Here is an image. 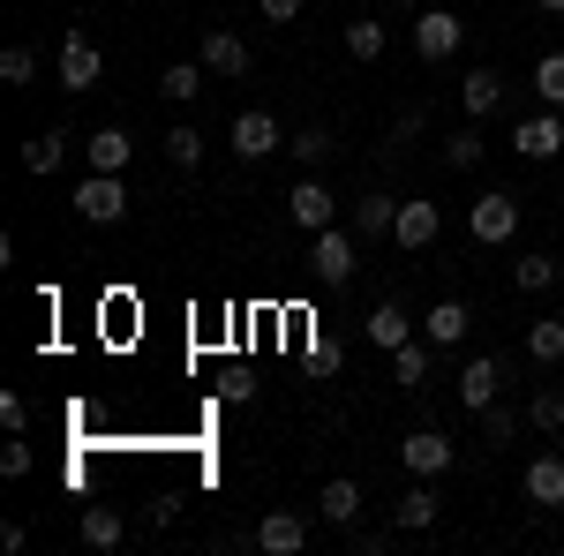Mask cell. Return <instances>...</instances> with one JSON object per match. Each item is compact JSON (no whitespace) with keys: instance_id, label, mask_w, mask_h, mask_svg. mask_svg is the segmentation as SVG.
Listing matches in <instances>:
<instances>
[{"instance_id":"cell-12","label":"cell","mask_w":564,"mask_h":556,"mask_svg":"<svg viewBox=\"0 0 564 556\" xmlns=\"http://www.w3.org/2000/svg\"><path fill=\"white\" fill-rule=\"evenodd\" d=\"M512 151H520V159H534V166H550V159L564 151V121H557V106H550V113H527L520 129H512Z\"/></svg>"},{"instance_id":"cell-39","label":"cell","mask_w":564,"mask_h":556,"mask_svg":"<svg viewBox=\"0 0 564 556\" xmlns=\"http://www.w3.org/2000/svg\"><path fill=\"white\" fill-rule=\"evenodd\" d=\"M534 8H542V15H564V0H534Z\"/></svg>"},{"instance_id":"cell-29","label":"cell","mask_w":564,"mask_h":556,"mask_svg":"<svg viewBox=\"0 0 564 556\" xmlns=\"http://www.w3.org/2000/svg\"><path fill=\"white\" fill-rule=\"evenodd\" d=\"M527 422L542 428V436H564V391H557V384L534 391V399H527Z\"/></svg>"},{"instance_id":"cell-27","label":"cell","mask_w":564,"mask_h":556,"mask_svg":"<svg viewBox=\"0 0 564 556\" xmlns=\"http://www.w3.org/2000/svg\"><path fill=\"white\" fill-rule=\"evenodd\" d=\"M286 151H294V159L316 173L324 159H332V151H339V135H332V129H302V135H286Z\"/></svg>"},{"instance_id":"cell-28","label":"cell","mask_w":564,"mask_h":556,"mask_svg":"<svg viewBox=\"0 0 564 556\" xmlns=\"http://www.w3.org/2000/svg\"><path fill=\"white\" fill-rule=\"evenodd\" d=\"M512 286H520V294H550V286H557V257H520L512 263Z\"/></svg>"},{"instance_id":"cell-11","label":"cell","mask_w":564,"mask_h":556,"mask_svg":"<svg viewBox=\"0 0 564 556\" xmlns=\"http://www.w3.org/2000/svg\"><path fill=\"white\" fill-rule=\"evenodd\" d=\"M520 497L534 504V512H564V451H542V459H527Z\"/></svg>"},{"instance_id":"cell-24","label":"cell","mask_w":564,"mask_h":556,"mask_svg":"<svg viewBox=\"0 0 564 556\" xmlns=\"http://www.w3.org/2000/svg\"><path fill=\"white\" fill-rule=\"evenodd\" d=\"M61 159H68V135L61 129H39L23 143V173H61Z\"/></svg>"},{"instance_id":"cell-25","label":"cell","mask_w":564,"mask_h":556,"mask_svg":"<svg viewBox=\"0 0 564 556\" xmlns=\"http://www.w3.org/2000/svg\"><path fill=\"white\" fill-rule=\"evenodd\" d=\"M316 512L332 519V526H354V519H361V489H354V481H324Z\"/></svg>"},{"instance_id":"cell-15","label":"cell","mask_w":564,"mask_h":556,"mask_svg":"<svg viewBox=\"0 0 564 556\" xmlns=\"http://www.w3.org/2000/svg\"><path fill=\"white\" fill-rule=\"evenodd\" d=\"M467 324H475L467 301H436L430 316H422V339H430L436 353H444V346H467Z\"/></svg>"},{"instance_id":"cell-22","label":"cell","mask_w":564,"mask_h":556,"mask_svg":"<svg viewBox=\"0 0 564 556\" xmlns=\"http://www.w3.org/2000/svg\"><path fill=\"white\" fill-rule=\"evenodd\" d=\"M459 98H467V121H481V113H497V106H505V76H497V68H467Z\"/></svg>"},{"instance_id":"cell-33","label":"cell","mask_w":564,"mask_h":556,"mask_svg":"<svg viewBox=\"0 0 564 556\" xmlns=\"http://www.w3.org/2000/svg\"><path fill=\"white\" fill-rule=\"evenodd\" d=\"M475 422H481V444H512V436H520V414H512L505 399H497V406H481Z\"/></svg>"},{"instance_id":"cell-6","label":"cell","mask_w":564,"mask_h":556,"mask_svg":"<svg viewBox=\"0 0 564 556\" xmlns=\"http://www.w3.org/2000/svg\"><path fill=\"white\" fill-rule=\"evenodd\" d=\"M505 377H512V361H505V353H475V361L459 369V406H467V414H481V406H497V391H505Z\"/></svg>"},{"instance_id":"cell-4","label":"cell","mask_w":564,"mask_h":556,"mask_svg":"<svg viewBox=\"0 0 564 556\" xmlns=\"http://www.w3.org/2000/svg\"><path fill=\"white\" fill-rule=\"evenodd\" d=\"M76 218H90V226H121V218H129V188H121V173H90L84 188H76Z\"/></svg>"},{"instance_id":"cell-8","label":"cell","mask_w":564,"mask_h":556,"mask_svg":"<svg viewBox=\"0 0 564 556\" xmlns=\"http://www.w3.org/2000/svg\"><path fill=\"white\" fill-rule=\"evenodd\" d=\"M286 218H294V226H308V233H324V226H339V196L308 173V181H294V188H286Z\"/></svg>"},{"instance_id":"cell-7","label":"cell","mask_w":564,"mask_h":556,"mask_svg":"<svg viewBox=\"0 0 564 556\" xmlns=\"http://www.w3.org/2000/svg\"><path fill=\"white\" fill-rule=\"evenodd\" d=\"M226 143H234V159H249V166H257V159H271V151L286 143V129H279V121H271L263 106H249V113H234Z\"/></svg>"},{"instance_id":"cell-20","label":"cell","mask_w":564,"mask_h":556,"mask_svg":"<svg viewBox=\"0 0 564 556\" xmlns=\"http://www.w3.org/2000/svg\"><path fill=\"white\" fill-rule=\"evenodd\" d=\"M527 361L534 369H557L564 361V316H534L527 324Z\"/></svg>"},{"instance_id":"cell-18","label":"cell","mask_w":564,"mask_h":556,"mask_svg":"<svg viewBox=\"0 0 564 556\" xmlns=\"http://www.w3.org/2000/svg\"><path fill=\"white\" fill-rule=\"evenodd\" d=\"M391 526H399V534H430V526H436V489H430V481H414V489L391 504Z\"/></svg>"},{"instance_id":"cell-9","label":"cell","mask_w":564,"mask_h":556,"mask_svg":"<svg viewBox=\"0 0 564 556\" xmlns=\"http://www.w3.org/2000/svg\"><path fill=\"white\" fill-rule=\"evenodd\" d=\"M436 233H444V211H436L430 196H406V204H399V226H391V241L414 257V249H436Z\"/></svg>"},{"instance_id":"cell-13","label":"cell","mask_w":564,"mask_h":556,"mask_svg":"<svg viewBox=\"0 0 564 556\" xmlns=\"http://www.w3.org/2000/svg\"><path fill=\"white\" fill-rule=\"evenodd\" d=\"M249 542H257L263 556H302V549H308V519H302V512H263Z\"/></svg>"},{"instance_id":"cell-30","label":"cell","mask_w":564,"mask_h":556,"mask_svg":"<svg viewBox=\"0 0 564 556\" xmlns=\"http://www.w3.org/2000/svg\"><path fill=\"white\" fill-rule=\"evenodd\" d=\"M204 76H212V68H204V61H174V68H166V98H174V106H188V98H196V90H204Z\"/></svg>"},{"instance_id":"cell-1","label":"cell","mask_w":564,"mask_h":556,"mask_svg":"<svg viewBox=\"0 0 564 556\" xmlns=\"http://www.w3.org/2000/svg\"><path fill=\"white\" fill-rule=\"evenodd\" d=\"M467 233H475L481 249H505L512 233H520V196H505V188H489L467 204Z\"/></svg>"},{"instance_id":"cell-3","label":"cell","mask_w":564,"mask_h":556,"mask_svg":"<svg viewBox=\"0 0 564 556\" xmlns=\"http://www.w3.org/2000/svg\"><path fill=\"white\" fill-rule=\"evenodd\" d=\"M308 271H316V286H347L354 271H361V249H354L339 226H324V233L308 241Z\"/></svg>"},{"instance_id":"cell-40","label":"cell","mask_w":564,"mask_h":556,"mask_svg":"<svg viewBox=\"0 0 564 556\" xmlns=\"http://www.w3.org/2000/svg\"><path fill=\"white\" fill-rule=\"evenodd\" d=\"M391 8H422V0H391Z\"/></svg>"},{"instance_id":"cell-14","label":"cell","mask_w":564,"mask_h":556,"mask_svg":"<svg viewBox=\"0 0 564 556\" xmlns=\"http://www.w3.org/2000/svg\"><path fill=\"white\" fill-rule=\"evenodd\" d=\"M196 61H204L212 76H226V84H241V76H249V45H241V31H204Z\"/></svg>"},{"instance_id":"cell-21","label":"cell","mask_w":564,"mask_h":556,"mask_svg":"<svg viewBox=\"0 0 564 556\" xmlns=\"http://www.w3.org/2000/svg\"><path fill=\"white\" fill-rule=\"evenodd\" d=\"M406 339H414L406 308H399V301H377V308H369V346H384V353H399Z\"/></svg>"},{"instance_id":"cell-2","label":"cell","mask_w":564,"mask_h":556,"mask_svg":"<svg viewBox=\"0 0 564 556\" xmlns=\"http://www.w3.org/2000/svg\"><path fill=\"white\" fill-rule=\"evenodd\" d=\"M53 76H61V90H98V76H106L98 39H90V31H68V39H61V61H53Z\"/></svg>"},{"instance_id":"cell-37","label":"cell","mask_w":564,"mask_h":556,"mask_svg":"<svg viewBox=\"0 0 564 556\" xmlns=\"http://www.w3.org/2000/svg\"><path fill=\"white\" fill-rule=\"evenodd\" d=\"M0 473H31V444H23V436L0 444Z\"/></svg>"},{"instance_id":"cell-19","label":"cell","mask_w":564,"mask_h":556,"mask_svg":"<svg viewBox=\"0 0 564 556\" xmlns=\"http://www.w3.org/2000/svg\"><path fill=\"white\" fill-rule=\"evenodd\" d=\"M129 159H135V143H129L121 129H98V135L84 143V166H90V173H129Z\"/></svg>"},{"instance_id":"cell-23","label":"cell","mask_w":564,"mask_h":556,"mask_svg":"<svg viewBox=\"0 0 564 556\" xmlns=\"http://www.w3.org/2000/svg\"><path fill=\"white\" fill-rule=\"evenodd\" d=\"M430 369H436V346H430V339H406L399 353H391V377H399L406 391H422V384H430Z\"/></svg>"},{"instance_id":"cell-38","label":"cell","mask_w":564,"mask_h":556,"mask_svg":"<svg viewBox=\"0 0 564 556\" xmlns=\"http://www.w3.org/2000/svg\"><path fill=\"white\" fill-rule=\"evenodd\" d=\"M263 15H271V23H294V15H302V0H257Z\"/></svg>"},{"instance_id":"cell-32","label":"cell","mask_w":564,"mask_h":556,"mask_svg":"<svg viewBox=\"0 0 564 556\" xmlns=\"http://www.w3.org/2000/svg\"><path fill=\"white\" fill-rule=\"evenodd\" d=\"M534 90H542V106L564 113V53H542V61H534Z\"/></svg>"},{"instance_id":"cell-35","label":"cell","mask_w":564,"mask_h":556,"mask_svg":"<svg viewBox=\"0 0 564 556\" xmlns=\"http://www.w3.org/2000/svg\"><path fill=\"white\" fill-rule=\"evenodd\" d=\"M31 76H39V53H31V45H8V53H0V84H31Z\"/></svg>"},{"instance_id":"cell-10","label":"cell","mask_w":564,"mask_h":556,"mask_svg":"<svg viewBox=\"0 0 564 556\" xmlns=\"http://www.w3.org/2000/svg\"><path fill=\"white\" fill-rule=\"evenodd\" d=\"M399 459H406V473H414V481H436V473H452V459H459V451H452V436L414 428V436L399 444Z\"/></svg>"},{"instance_id":"cell-5","label":"cell","mask_w":564,"mask_h":556,"mask_svg":"<svg viewBox=\"0 0 564 556\" xmlns=\"http://www.w3.org/2000/svg\"><path fill=\"white\" fill-rule=\"evenodd\" d=\"M459 39H467V23H459L452 8H414V53H422V61H452Z\"/></svg>"},{"instance_id":"cell-16","label":"cell","mask_w":564,"mask_h":556,"mask_svg":"<svg viewBox=\"0 0 564 556\" xmlns=\"http://www.w3.org/2000/svg\"><path fill=\"white\" fill-rule=\"evenodd\" d=\"M76 534H84V549H121V542H129V519L113 512V504H84Z\"/></svg>"},{"instance_id":"cell-26","label":"cell","mask_w":564,"mask_h":556,"mask_svg":"<svg viewBox=\"0 0 564 556\" xmlns=\"http://www.w3.org/2000/svg\"><path fill=\"white\" fill-rule=\"evenodd\" d=\"M347 53L369 68V61H384V23H369V15H354L347 23Z\"/></svg>"},{"instance_id":"cell-34","label":"cell","mask_w":564,"mask_h":556,"mask_svg":"<svg viewBox=\"0 0 564 556\" xmlns=\"http://www.w3.org/2000/svg\"><path fill=\"white\" fill-rule=\"evenodd\" d=\"M481 151H489V143H481L475 129H459L452 143H444V166H452V173H475V166H481Z\"/></svg>"},{"instance_id":"cell-36","label":"cell","mask_w":564,"mask_h":556,"mask_svg":"<svg viewBox=\"0 0 564 556\" xmlns=\"http://www.w3.org/2000/svg\"><path fill=\"white\" fill-rule=\"evenodd\" d=\"M0 428H8V436H23V428H31V406H23V391H0Z\"/></svg>"},{"instance_id":"cell-31","label":"cell","mask_w":564,"mask_h":556,"mask_svg":"<svg viewBox=\"0 0 564 556\" xmlns=\"http://www.w3.org/2000/svg\"><path fill=\"white\" fill-rule=\"evenodd\" d=\"M166 159H174L181 173H196V166H204V129H188V121L166 129Z\"/></svg>"},{"instance_id":"cell-17","label":"cell","mask_w":564,"mask_h":556,"mask_svg":"<svg viewBox=\"0 0 564 556\" xmlns=\"http://www.w3.org/2000/svg\"><path fill=\"white\" fill-rule=\"evenodd\" d=\"M391 226H399V196L369 188V196L354 204V233H361V241H391Z\"/></svg>"}]
</instances>
